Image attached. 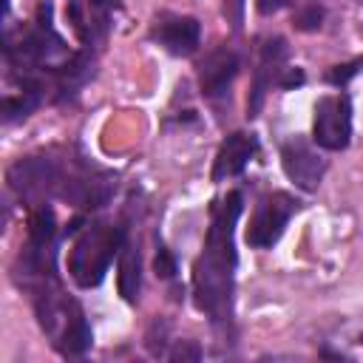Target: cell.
<instances>
[{"instance_id": "cell-6", "label": "cell", "mask_w": 363, "mask_h": 363, "mask_svg": "<svg viewBox=\"0 0 363 363\" xmlns=\"http://www.w3.org/2000/svg\"><path fill=\"white\" fill-rule=\"evenodd\" d=\"M159 37H162V43H164V48L170 54L187 57L199 45V23L193 17H176V20H170V23L162 26Z\"/></svg>"}, {"instance_id": "cell-14", "label": "cell", "mask_w": 363, "mask_h": 363, "mask_svg": "<svg viewBox=\"0 0 363 363\" xmlns=\"http://www.w3.org/2000/svg\"><path fill=\"white\" fill-rule=\"evenodd\" d=\"M303 79H306V77H303L301 68H289V74L281 79V85H284V88H295V85H303Z\"/></svg>"}, {"instance_id": "cell-11", "label": "cell", "mask_w": 363, "mask_h": 363, "mask_svg": "<svg viewBox=\"0 0 363 363\" xmlns=\"http://www.w3.org/2000/svg\"><path fill=\"white\" fill-rule=\"evenodd\" d=\"M320 20H323V11H320L318 6H309V9H303V11L298 14L295 26H298L301 31H315V28H320Z\"/></svg>"}, {"instance_id": "cell-8", "label": "cell", "mask_w": 363, "mask_h": 363, "mask_svg": "<svg viewBox=\"0 0 363 363\" xmlns=\"http://www.w3.org/2000/svg\"><path fill=\"white\" fill-rule=\"evenodd\" d=\"M139 292V255L125 252L119 261V295L125 301H133Z\"/></svg>"}, {"instance_id": "cell-12", "label": "cell", "mask_w": 363, "mask_h": 363, "mask_svg": "<svg viewBox=\"0 0 363 363\" xmlns=\"http://www.w3.org/2000/svg\"><path fill=\"white\" fill-rule=\"evenodd\" d=\"M153 269H156V275H162V278H173L176 275V258L170 255V250H159L156 252V258H153Z\"/></svg>"}, {"instance_id": "cell-7", "label": "cell", "mask_w": 363, "mask_h": 363, "mask_svg": "<svg viewBox=\"0 0 363 363\" xmlns=\"http://www.w3.org/2000/svg\"><path fill=\"white\" fill-rule=\"evenodd\" d=\"M235 68H238V60L235 54H227V51H218L207 60V65L201 68V88L207 96H218L227 91L230 79L235 77Z\"/></svg>"}, {"instance_id": "cell-9", "label": "cell", "mask_w": 363, "mask_h": 363, "mask_svg": "<svg viewBox=\"0 0 363 363\" xmlns=\"http://www.w3.org/2000/svg\"><path fill=\"white\" fill-rule=\"evenodd\" d=\"M28 235H31V244H34V247H43V244L54 235V216H51V210L40 207V210L31 216V221H28Z\"/></svg>"}, {"instance_id": "cell-3", "label": "cell", "mask_w": 363, "mask_h": 363, "mask_svg": "<svg viewBox=\"0 0 363 363\" xmlns=\"http://www.w3.org/2000/svg\"><path fill=\"white\" fill-rule=\"evenodd\" d=\"M281 162H284L286 176L298 187H303V190H315L318 187V182L323 176V162L318 159V153L306 142H301V139L286 142L284 150H281Z\"/></svg>"}, {"instance_id": "cell-1", "label": "cell", "mask_w": 363, "mask_h": 363, "mask_svg": "<svg viewBox=\"0 0 363 363\" xmlns=\"http://www.w3.org/2000/svg\"><path fill=\"white\" fill-rule=\"evenodd\" d=\"M238 213H241V193H230L213 218V227L207 233V250L196 261V298L201 309H216V303L227 295L230 269L235 264L233 224Z\"/></svg>"}, {"instance_id": "cell-2", "label": "cell", "mask_w": 363, "mask_h": 363, "mask_svg": "<svg viewBox=\"0 0 363 363\" xmlns=\"http://www.w3.org/2000/svg\"><path fill=\"white\" fill-rule=\"evenodd\" d=\"M312 139L323 150H343L352 139V102L346 94L320 96L315 105Z\"/></svg>"}, {"instance_id": "cell-13", "label": "cell", "mask_w": 363, "mask_h": 363, "mask_svg": "<svg viewBox=\"0 0 363 363\" xmlns=\"http://www.w3.org/2000/svg\"><path fill=\"white\" fill-rule=\"evenodd\" d=\"M354 71H357V65H354V62H349V65H335V71H329V82L343 85L346 79H352V77H354Z\"/></svg>"}, {"instance_id": "cell-10", "label": "cell", "mask_w": 363, "mask_h": 363, "mask_svg": "<svg viewBox=\"0 0 363 363\" xmlns=\"http://www.w3.org/2000/svg\"><path fill=\"white\" fill-rule=\"evenodd\" d=\"M91 346V329H88V323L82 320V318H77L71 326H68V332H65V352L68 354H82L85 349Z\"/></svg>"}, {"instance_id": "cell-4", "label": "cell", "mask_w": 363, "mask_h": 363, "mask_svg": "<svg viewBox=\"0 0 363 363\" xmlns=\"http://www.w3.org/2000/svg\"><path fill=\"white\" fill-rule=\"evenodd\" d=\"M275 201H278V196L269 199V201H264V204L258 207L255 218L250 221L247 241H250L252 247H272V244L281 238V233H284V227H286V221H289L292 204H289V199H286V204H275Z\"/></svg>"}, {"instance_id": "cell-5", "label": "cell", "mask_w": 363, "mask_h": 363, "mask_svg": "<svg viewBox=\"0 0 363 363\" xmlns=\"http://www.w3.org/2000/svg\"><path fill=\"white\" fill-rule=\"evenodd\" d=\"M255 153V139L247 136V133H233L224 139V145L218 147V156H216V164H213V182H221L227 176H238L250 156Z\"/></svg>"}]
</instances>
